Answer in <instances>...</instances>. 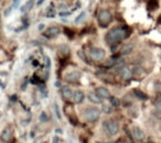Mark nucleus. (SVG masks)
I'll return each instance as SVG.
<instances>
[{
	"mask_svg": "<svg viewBox=\"0 0 161 143\" xmlns=\"http://www.w3.org/2000/svg\"><path fill=\"white\" fill-rule=\"evenodd\" d=\"M43 28H44V25H43V24H40V25H39V29H40V30H42Z\"/></svg>",
	"mask_w": 161,
	"mask_h": 143,
	"instance_id": "29",
	"label": "nucleus"
},
{
	"mask_svg": "<svg viewBox=\"0 0 161 143\" xmlns=\"http://www.w3.org/2000/svg\"><path fill=\"white\" fill-rule=\"evenodd\" d=\"M132 76H134V73H132V71L129 67H123V68L120 69L121 79H124V81H129V79L132 78Z\"/></svg>",
	"mask_w": 161,
	"mask_h": 143,
	"instance_id": "7",
	"label": "nucleus"
},
{
	"mask_svg": "<svg viewBox=\"0 0 161 143\" xmlns=\"http://www.w3.org/2000/svg\"><path fill=\"white\" fill-rule=\"evenodd\" d=\"M134 93H135V95H136V96L138 97L139 99H143V100H146V99L148 98L147 95L143 94V93H142V92H140L139 89H135V90H134Z\"/></svg>",
	"mask_w": 161,
	"mask_h": 143,
	"instance_id": "16",
	"label": "nucleus"
},
{
	"mask_svg": "<svg viewBox=\"0 0 161 143\" xmlns=\"http://www.w3.org/2000/svg\"><path fill=\"white\" fill-rule=\"evenodd\" d=\"M160 129H161V125H160Z\"/></svg>",
	"mask_w": 161,
	"mask_h": 143,
	"instance_id": "31",
	"label": "nucleus"
},
{
	"mask_svg": "<svg viewBox=\"0 0 161 143\" xmlns=\"http://www.w3.org/2000/svg\"><path fill=\"white\" fill-rule=\"evenodd\" d=\"M99 116H101V111H99L97 108H87V109H85V111H84V118L86 119V121H88V122H94V121H96L97 119L99 118Z\"/></svg>",
	"mask_w": 161,
	"mask_h": 143,
	"instance_id": "3",
	"label": "nucleus"
},
{
	"mask_svg": "<svg viewBox=\"0 0 161 143\" xmlns=\"http://www.w3.org/2000/svg\"><path fill=\"white\" fill-rule=\"evenodd\" d=\"M80 72H71V73H69V74L65 76V79H66L67 82H77L78 79H80Z\"/></svg>",
	"mask_w": 161,
	"mask_h": 143,
	"instance_id": "11",
	"label": "nucleus"
},
{
	"mask_svg": "<svg viewBox=\"0 0 161 143\" xmlns=\"http://www.w3.org/2000/svg\"><path fill=\"white\" fill-rule=\"evenodd\" d=\"M103 128H104V131L110 136L116 135V134L119 132V124L116 120H114V119H108V120L104 121Z\"/></svg>",
	"mask_w": 161,
	"mask_h": 143,
	"instance_id": "2",
	"label": "nucleus"
},
{
	"mask_svg": "<svg viewBox=\"0 0 161 143\" xmlns=\"http://www.w3.org/2000/svg\"><path fill=\"white\" fill-rule=\"evenodd\" d=\"M88 99L94 103H102V98L96 94V93H90V94H88Z\"/></svg>",
	"mask_w": 161,
	"mask_h": 143,
	"instance_id": "14",
	"label": "nucleus"
},
{
	"mask_svg": "<svg viewBox=\"0 0 161 143\" xmlns=\"http://www.w3.org/2000/svg\"><path fill=\"white\" fill-rule=\"evenodd\" d=\"M69 12H61V13H60V16L61 17H63V16H69Z\"/></svg>",
	"mask_w": 161,
	"mask_h": 143,
	"instance_id": "28",
	"label": "nucleus"
},
{
	"mask_svg": "<svg viewBox=\"0 0 161 143\" xmlns=\"http://www.w3.org/2000/svg\"><path fill=\"white\" fill-rule=\"evenodd\" d=\"M110 103H112V105L115 106V107H118V106L120 105V101H119V99L116 98V97H112V98H110Z\"/></svg>",
	"mask_w": 161,
	"mask_h": 143,
	"instance_id": "18",
	"label": "nucleus"
},
{
	"mask_svg": "<svg viewBox=\"0 0 161 143\" xmlns=\"http://www.w3.org/2000/svg\"><path fill=\"white\" fill-rule=\"evenodd\" d=\"M84 98H85V96H84V93L83 92H75L73 95V99L74 101H75L76 103H83Z\"/></svg>",
	"mask_w": 161,
	"mask_h": 143,
	"instance_id": "13",
	"label": "nucleus"
},
{
	"mask_svg": "<svg viewBox=\"0 0 161 143\" xmlns=\"http://www.w3.org/2000/svg\"><path fill=\"white\" fill-rule=\"evenodd\" d=\"M32 3H33V0H29V3H25V7H23L21 10H22V11H23V10H25V9H28V10L31 9V8H32Z\"/></svg>",
	"mask_w": 161,
	"mask_h": 143,
	"instance_id": "19",
	"label": "nucleus"
},
{
	"mask_svg": "<svg viewBox=\"0 0 161 143\" xmlns=\"http://www.w3.org/2000/svg\"><path fill=\"white\" fill-rule=\"evenodd\" d=\"M61 94H62L63 98L66 99V100L71 99L72 96H73V93H72V89L69 87H62V89H61Z\"/></svg>",
	"mask_w": 161,
	"mask_h": 143,
	"instance_id": "12",
	"label": "nucleus"
},
{
	"mask_svg": "<svg viewBox=\"0 0 161 143\" xmlns=\"http://www.w3.org/2000/svg\"><path fill=\"white\" fill-rule=\"evenodd\" d=\"M90 57L92 58L95 62H99V61L104 60L105 57V51L103 49H99V47H94V49L90 50V53H88Z\"/></svg>",
	"mask_w": 161,
	"mask_h": 143,
	"instance_id": "4",
	"label": "nucleus"
},
{
	"mask_svg": "<svg viewBox=\"0 0 161 143\" xmlns=\"http://www.w3.org/2000/svg\"><path fill=\"white\" fill-rule=\"evenodd\" d=\"M40 120L42 121V122H44V121L47 120V114H45V112H42V114H41Z\"/></svg>",
	"mask_w": 161,
	"mask_h": 143,
	"instance_id": "22",
	"label": "nucleus"
},
{
	"mask_svg": "<svg viewBox=\"0 0 161 143\" xmlns=\"http://www.w3.org/2000/svg\"><path fill=\"white\" fill-rule=\"evenodd\" d=\"M85 18V12H82V14H80V16L76 18V20H75V22L76 23H80V20H83V19Z\"/></svg>",
	"mask_w": 161,
	"mask_h": 143,
	"instance_id": "20",
	"label": "nucleus"
},
{
	"mask_svg": "<svg viewBox=\"0 0 161 143\" xmlns=\"http://www.w3.org/2000/svg\"><path fill=\"white\" fill-rule=\"evenodd\" d=\"M54 16H55V11H54V10H51V8H50V9L47 10V17H54Z\"/></svg>",
	"mask_w": 161,
	"mask_h": 143,
	"instance_id": "23",
	"label": "nucleus"
},
{
	"mask_svg": "<svg viewBox=\"0 0 161 143\" xmlns=\"http://www.w3.org/2000/svg\"><path fill=\"white\" fill-rule=\"evenodd\" d=\"M43 1H44V0H36V5L38 6H41L43 3Z\"/></svg>",
	"mask_w": 161,
	"mask_h": 143,
	"instance_id": "27",
	"label": "nucleus"
},
{
	"mask_svg": "<svg viewBox=\"0 0 161 143\" xmlns=\"http://www.w3.org/2000/svg\"><path fill=\"white\" fill-rule=\"evenodd\" d=\"M132 49H134V46H132L131 44H127V45H125V46L123 47V51H121V54H129V53H131V51H132Z\"/></svg>",
	"mask_w": 161,
	"mask_h": 143,
	"instance_id": "15",
	"label": "nucleus"
},
{
	"mask_svg": "<svg viewBox=\"0 0 161 143\" xmlns=\"http://www.w3.org/2000/svg\"><path fill=\"white\" fill-rule=\"evenodd\" d=\"M97 143H117L116 141H99Z\"/></svg>",
	"mask_w": 161,
	"mask_h": 143,
	"instance_id": "26",
	"label": "nucleus"
},
{
	"mask_svg": "<svg viewBox=\"0 0 161 143\" xmlns=\"http://www.w3.org/2000/svg\"><path fill=\"white\" fill-rule=\"evenodd\" d=\"M112 18H113L112 13H110L108 10L103 9V10H101V11L98 12V21L101 22V24L103 25V27L109 24L110 21H112Z\"/></svg>",
	"mask_w": 161,
	"mask_h": 143,
	"instance_id": "5",
	"label": "nucleus"
},
{
	"mask_svg": "<svg viewBox=\"0 0 161 143\" xmlns=\"http://www.w3.org/2000/svg\"><path fill=\"white\" fill-rule=\"evenodd\" d=\"M96 94L98 95L102 99H107V98H109V97H110L109 92H108V89H107V88H105V87L96 88Z\"/></svg>",
	"mask_w": 161,
	"mask_h": 143,
	"instance_id": "9",
	"label": "nucleus"
},
{
	"mask_svg": "<svg viewBox=\"0 0 161 143\" xmlns=\"http://www.w3.org/2000/svg\"><path fill=\"white\" fill-rule=\"evenodd\" d=\"M60 34V29L58 27H51L49 29L45 30V32L43 33V35L45 38H49V39H53L55 36H58Z\"/></svg>",
	"mask_w": 161,
	"mask_h": 143,
	"instance_id": "6",
	"label": "nucleus"
},
{
	"mask_svg": "<svg viewBox=\"0 0 161 143\" xmlns=\"http://www.w3.org/2000/svg\"><path fill=\"white\" fill-rule=\"evenodd\" d=\"M154 107H156V109L158 110V111L161 112V95L158 96V98H157L156 101H154Z\"/></svg>",
	"mask_w": 161,
	"mask_h": 143,
	"instance_id": "17",
	"label": "nucleus"
},
{
	"mask_svg": "<svg viewBox=\"0 0 161 143\" xmlns=\"http://www.w3.org/2000/svg\"><path fill=\"white\" fill-rule=\"evenodd\" d=\"M125 143H128V142H125Z\"/></svg>",
	"mask_w": 161,
	"mask_h": 143,
	"instance_id": "32",
	"label": "nucleus"
},
{
	"mask_svg": "<svg viewBox=\"0 0 161 143\" xmlns=\"http://www.w3.org/2000/svg\"><path fill=\"white\" fill-rule=\"evenodd\" d=\"M11 136H12L11 129H10V128H6V129L3 131V133H1L0 139H1L3 142H9V141L11 140Z\"/></svg>",
	"mask_w": 161,
	"mask_h": 143,
	"instance_id": "10",
	"label": "nucleus"
},
{
	"mask_svg": "<svg viewBox=\"0 0 161 143\" xmlns=\"http://www.w3.org/2000/svg\"><path fill=\"white\" fill-rule=\"evenodd\" d=\"M132 135L135 136V139L138 141H143L145 140V132L142 129H140L139 127H134L132 128Z\"/></svg>",
	"mask_w": 161,
	"mask_h": 143,
	"instance_id": "8",
	"label": "nucleus"
},
{
	"mask_svg": "<svg viewBox=\"0 0 161 143\" xmlns=\"http://www.w3.org/2000/svg\"><path fill=\"white\" fill-rule=\"evenodd\" d=\"M128 36V31L124 27H117L112 29L107 34H106V42L109 44H116L120 41L125 40Z\"/></svg>",
	"mask_w": 161,
	"mask_h": 143,
	"instance_id": "1",
	"label": "nucleus"
},
{
	"mask_svg": "<svg viewBox=\"0 0 161 143\" xmlns=\"http://www.w3.org/2000/svg\"><path fill=\"white\" fill-rule=\"evenodd\" d=\"M103 109H104V111H105V112H108V114L110 112V108L108 107V106H104Z\"/></svg>",
	"mask_w": 161,
	"mask_h": 143,
	"instance_id": "24",
	"label": "nucleus"
},
{
	"mask_svg": "<svg viewBox=\"0 0 161 143\" xmlns=\"http://www.w3.org/2000/svg\"><path fill=\"white\" fill-rule=\"evenodd\" d=\"M147 143H152V142H147Z\"/></svg>",
	"mask_w": 161,
	"mask_h": 143,
	"instance_id": "30",
	"label": "nucleus"
},
{
	"mask_svg": "<svg viewBox=\"0 0 161 143\" xmlns=\"http://www.w3.org/2000/svg\"><path fill=\"white\" fill-rule=\"evenodd\" d=\"M53 143H61V140L58 138V136H54V138H53Z\"/></svg>",
	"mask_w": 161,
	"mask_h": 143,
	"instance_id": "25",
	"label": "nucleus"
},
{
	"mask_svg": "<svg viewBox=\"0 0 161 143\" xmlns=\"http://www.w3.org/2000/svg\"><path fill=\"white\" fill-rule=\"evenodd\" d=\"M54 109H55V114H56V117H58V119H61V114H60V109H58V106L56 105H54Z\"/></svg>",
	"mask_w": 161,
	"mask_h": 143,
	"instance_id": "21",
	"label": "nucleus"
}]
</instances>
